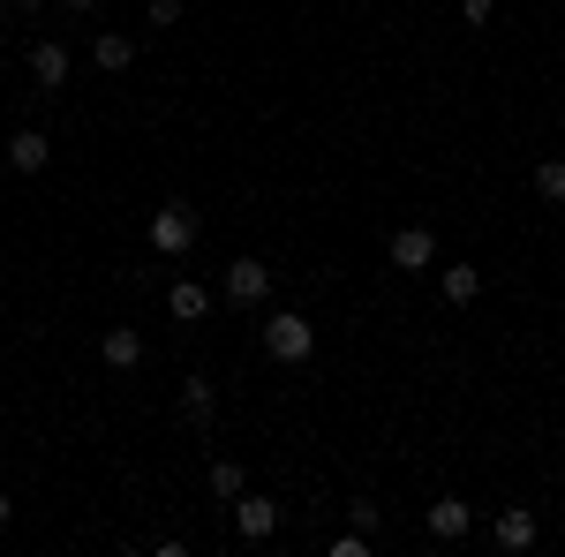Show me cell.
I'll return each mask as SVG.
<instances>
[{"label": "cell", "mask_w": 565, "mask_h": 557, "mask_svg": "<svg viewBox=\"0 0 565 557\" xmlns=\"http://www.w3.org/2000/svg\"><path fill=\"white\" fill-rule=\"evenodd\" d=\"M45 159H53L45 129H15V136H8V167H15V173H45Z\"/></svg>", "instance_id": "8fae6325"}, {"label": "cell", "mask_w": 565, "mask_h": 557, "mask_svg": "<svg viewBox=\"0 0 565 557\" xmlns=\"http://www.w3.org/2000/svg\"><path fill=\"white\" fill-rule=\"evenodd\" d=\"M264 354H271V362H309V354H317L309 317H295V309H271V317H264Z\"/></svg>", "instance_id": "6da1fadb"}, {"label": "cell", "mask_w": 565, "mask_h": 557, "mask_svg": "<svg viewBox=\"0 0 565 557\" xmlns=\"http://www.w3.org/2000/svg\"><path fill=\"white\" fill-rule=\"evenodd\" d=\"M98 8H106V0H68V15H98Z\"/></svg>", "instance_id": "44dd1931"}, {"label": "cell", "mask_w": 565, "mask_h": 557, "mask_svg": "<svg viewBox=\"0 0 565 557\" xmlns=\"http://www.w3.org/2000/svg\"><path fill=\"white\" fill-rule=\"evenodd\" d=\"M535 196H543V204H565V159H543V167H535Z\"/></svg>", "instance_id": "2e32d148"}, {"label": "cell", "mask_w": 565, "mask_h": 557, "mask_svg": "<svg viewBox=\"0 0 565 557\" xmlns=\"http://www.w3.org/2000/svg\"><path fill=\"white\" fill-rule=\"evenodd\" d=\"M234 535H242V543H264V535H279V505L242 490V497H234Z\"/></svg>", "instance_id": "52a82bcc"}, {"label": "cell", "mask_w": 565, "mask_h": 557, "mask_svg": "<svg viewBox=\"0 0 565 557\" xmlns=\"http://www.w3.org/2000/svg\"><path fill=\"white\" fill-rule=\"evenodd\" d=\"M167 317H174V324H204V317H212V294H204L196 279H174V287H167Z\"/></svg>", "instance_id": "9c48e42d"}, {"label": "cell", "mask_w": 565, "mask_h": 557, "mask_svg": "<svg viewBox=\"0 0 565 557\" xmlns=\"http://www.w3.org/2000/svg\"><path fill=\"white\" fill-rule=\"evenodd\" d=\"M204 482H212V497H226V505H234V497L249 490V474L234 468V460H212V468H204Z\"/></svg>", "instance_id": "9a60e30c"}, {"label": "cell", "mask_w": 565, "mask_h": 557, "mask_svg": "<svg viewBox=\"0 0 565 557\" xmlns=\"http://www.w3.org/2000/svg\"><path fill=\"white\" fill-rule=\"evenodd\" d=\"M143 23H151V31H174V23H181V0H151V8H143Z\"/></svg>", "instance_id": "ac0fdd59"}, {"label": "cell", "mask_w": 565, "mask_h": 557, "mask_svg": "<svg viewBox=\"0 0 565 557\" xmlns=\"http://www.w3.org/2000/svg\"><path fill=\"white\" fill-rule=\"evenodd\" d=\"M348 527H354V535H370V543H377V527H385V513H377L370 497H354V505H348Z\"/></svg>", "instance_id": "e0dca14e"}, {"label": "cell", "mask_w": 565, "mask_h": 557, "mask_svg": "<svg viewBox=\"0 0 565 557\" xmlns=\"http://www.w3.org/2000/svg\"><path fill=\"white\" fill-rule=\"evenodd\" d=\"M8 519H15V505H8V490H0V527H8Z\"/></svg>", "instance_id": "603a6c76"}, {"label": "cell", "mask_w": 565, "mask_h": 557, "mask_svg": "<svg viewBox=\"0 0 565 557\" xmlns=\"http://www.w3.org/2000/svg\"><path fill=\"white\" fill-rule=\"evenodd\" d=\"M151 249L159 257H189L196 249V204H159L151 212Z\"/></svg>", "instance_id": "7a4b0ae2"}, {"label": "cell", "mask_w": 565, "mask_h": 557, "mask_svg": "<svg viewBox=\"0 0 565 557\" xmlns=\"http://www.w3.org/2000/svg\"><path fill=\"white\" fill-rule=\"evenodd\" d=\"M423 527H430L437 543H460V535H468V527H476V513H468V505H460V497H437L430 513H423Z\"/></svg>", "instance_id": "ba28073f"}, {"label": "cell", "mask_w": 565, "mask_h": 557, "mask_svg": "<svg viewBox=\"0 0 565 557\" xmlns=\"http://www.w3.org/2000/svg\"><path fill=\"white\" fill-rule=\"evenodd\" d=\"M98 362H106V369H136V362H143V332H136V324H114V332L98 340Z\"/></svg>", "instance_id": "30bf717a"}, {"label": "cell", "mask_w": 565, "mask_h": 557, "mask_svg": "<svg viewBox=\"0 0 565 557\" xmlns=\"http://www.w3.org/2000/svg\"><path fill=\"white\" fill-rule=\"evenodd\" d=\"M181 415H189V422H212V415H218L212 377H181Z\"/></svg>", "instance_id": "5bb4252c"}, {"label": "cell", "mask_w": 565, "mask_h": 557, "mask_svg": "<svg viewBox=\"0 0 565 557\" xmlns=\"http://www.w3.org/2000/svg\"><path fill=\"white\" fill-rule=\"evenodd\" d=\"M535 535H543V519L527 513V505H505V513L490 519V543H498L505 557H527V550H535Z\"/></svg>", "instance_id": "8992f818"}, {"label": "cell", "mask_w": 565, "mask_h": 557, "mask_svg": "<svg viewBox=\"0 0 565 557\" xmlns=\"http://www.w3.org/2000/svg\"><path fill=\"white\" fill-rule=\"evenodd\" d=\"M490 15H498V0H460V23H476V31H482Z\"/></svg>", "instance_id": "d6986e66"}, {"label": "cell", "mask_w": 565, "mask_h": 557, "mask_svg": "<svg viewBox=\"0 0 565 557\" xmlns=\"http://www.w3.org/2000/svg\"><path fill=\"white\" fill-rule=\"evenodd\" d=\"M23 68H31V84L39 90H61L68 76H76V53L61 39H31V53H23Z\"/></svg>", "instance_id": "277c9868"}, {"label": "cell", "mask_w": 565, "mask_h": 557, "mask_svg": "<svg viewBox=\"0 0 565 557\" xmlns=\"http://www.w3.org/2000/svg\"><path fill=\"white\" fill-rule=\"evenodd\" d=\"M332 557H370V535H354V527H348V535L332 543Z\"/></svg>", "instance_id": "ffe728a7"}, {"label": "cell", "mask_w": 565, "mask_h": 557, "mask_svg": "<svg viewBox=\"0 0 565 557\" xmlns=\"http://www.w3.org/2000/svg\"><path fill=\"white\" fill-rule=\"evenodd\" d=\"M8 8H15V15H39V8H45V0H8Z\"/></svg>", "instance_id": "7402d4cb"}, {"label": "cell", "mask_w": 565, "mask_h": 557, "mask_svg": "<svg viewBox=\"0 0 565 557\" xmlns=\"http://www.w3.org/2000/svg\"><path fill=\"white\" fill-rule=\"evenodd\" d=\"M385 264L392 271H430L437 264V234L430 226H399V234L385 242Z\"/></svg>", "instance_id": "5b68a950"}, {"label": "cell", "mask_w": 565, "mask_h": 557, "mask_svg": "<svg viewBox=\"0 0 565 557\" xmlns=\"http://www.w3.org/2000/svg\"><path fill=\"white\" fill-rule=\"evenodd\" d=\"M90 61H98L106 76H121V68L136 61V39L129 31H98V39H90Z\"/></svg>", "instance_id": "7c38bea8"}, {"label": "cell", "mask_w": 565, "mask_h": 557, "mask_svg": "<svg viewBox=\"0 0 565 557\" xmlns=\"http://www.w3.org/2000/svg\"><path fill=\"white\" fill-rule=\"evenodd\" d=\"M226 301H234V309H264V301H271V264L264 257H234L226 264Z\"/></svg>", "instance_id": "3957f363"}, {"label": "cell", "mask_w": 565, "mask_h": 557, "mask_svg": "<svg viewBox=\"0 0 565 557\" xmlns=\"http://www.w3.org/2000/svg\"><path fill=\"white\" fill-rule=\"evenodd\" d=\"M445 301H452V309H476L482 301V271L476 264H445Z\"/></svg>", "instance_id": "4fadbf2b"}]
</instances>
